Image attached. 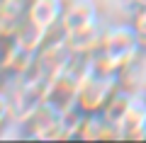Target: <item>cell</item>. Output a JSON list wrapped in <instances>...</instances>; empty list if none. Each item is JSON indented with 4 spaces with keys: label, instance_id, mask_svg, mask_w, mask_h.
<instances>
[{
    "label": "cell",
    "instance_id": "1",
    "mask_svg": "<svg viewBox=\"0 0 146 143\" xmlns=\"http://www.w3.org/2000/svg\"><path fill=\"white\" fill-rule=\"evenodd\" d=\"M141 51H144V46H141L139 36L129 22L127 24H112L107 29H102L100 44L95 49V53L90 56V61H93L98 73L122 78V73H127L139 61Z\"/></svg>",
    "mask_w": 146,
    "mask_h": 143
},
{
    "label": "cell",
    "instance_id": "2",
    "mask_svg": "<svg viewBox=\"0 0 146 143\" xmlns=\"http://www.w3.org/2000/svg\"><path fill=\"white\" fill-rule=\"evenodd\" d=\"M119 75H107V73L93 71L83 78L78 87V97H76V107L83 114H102L107 102L112 100L117 90H119Z\"/></svg>",
    "mask_w": 146,
    "mask_h": 143
},
{
    "label": "cell",
    "instance_id": "3",
    "mask_svg": "<svg viewBox=\"0 0 146 143\" xmlns=\"http://www.w3.org/2000/svg\"><path fill=\"white\" fill-rule=\"evenodd\" d=\"M95 27H100V10L95 0H66V10H63L61 24H58L66 39L90 32Z\"/></svg>",
    "mask_w": 146,
    "mask_h": 143
},
{
    "label": "cell",
    "instance_id": "4",
    "mask_svg": "<svg viewBox=\"0 0 146 143\" xmlns=\"http://www.w3.org/2000/svg\"><path fill=\"white\" fill-rule=\"evenodd\" d=\"M63 10H66V0H29L25 10V20L51 34L61 24Z\"/></svg>",
    "mask_w": 146,
    "mask_h": 143
},
{
    "label": "cell",
    "instance_id": "5",
    "mask_svg": "<svg viewBox=\"0 0 146 143\" xmlns=\"http://www.w3.org/2000/svg\"><path fill=\"white\" fill-rule=\"evenodd\" d=\"M119 138L129 141H144L146 138V100L144 95H134L129 102L124 119L119 124Z\"/></svg>",
    "mask_w": 146,
    "mask_h": 143
},
{
    "label": "cell",
    "instance_id": "6",
    "mask_svg": "<svg viewBox=\"0 0 146 143\" xmlns=\"http://www.w3.org/2000/svg\"><path fill=\"white\" fill-rule=\"evenodd\" d=\"M80 141H105V138H119L117 126L105 119V114H85L78 129Z\"/></svg>",
    "mask_w": 146,
    "mask_h": 143
},
{
    "label": "cell",
    "instance_id": "7",
    "mask_svg": "<svg viewBox=\"0 0 146 143\" xmlns=\"http://www.w3.org/2000/svg\"><path fill=\"white\" fill-rule=\"evenodd\" d=\"M131 97H134V92H127L124 87H119V90L112 95V100L107 102L105 112H102V114H105V119H107L112 126H117V131H119V124H122V119H124L127 109H129Z\"/></svg>",
    "mask_w": 146,
    "mask_h": 143
},
{
    "label": "cell",
    "instance_id": "8",
    "mask_svg": "<svg viewBox=\"0 0 146 143\" xmlns=\"http://www.w3.org/2000/svg\"><path fill=\"white\" fill-rule=\"evenodd\" d=\"M129 24L134 27V32H136V36H139L141 46L146 49V5H134Z\"/></svg>",
    "mask_w": 146,
    "mask_h": 143
},
{
    "label": "cell",
    "instance_id": "9",
    "mask_svg": "<svg viewBox=\"0 0 146 143\" xmlns=\"http://www.w3.org/2000/svg\"><path fill=\"white\" fill-rule=\"evenodd\" d=\"M12 112H15V104L10 102V97H7L5 92H0V129L7 124V119L12 117Z\"/></svg>",
    "mask_w": 146,
    "mask_h": 143
},
{
    "label": "cell",
    "instance_id": "10",
    "mask_svg": "<svg viewBox=\"0 0 146 143\" xmlns=\"http://www.w3.org/2000/svg\"><path fill=\"white\" fill-rule=\"evenodd\" d=\"M131 5H146V0H131Z\"/></svg>",
    "mask_w": 146,
    "mask_h": 143
},
{
    "label": "cell",
    "instance_id": "11",
    "mask_svg": "<svg viewBox=\"0 0 146 143\" xmlns=\"http://www.w3.org/2000/svg\"><path fill=\"white\" fill-rule=\"evenodd\" d=\"M144 100H146V95H144Z\"/></svg>",
    "mask_w": 146,
    "mask_h": 143
}]
</instances>
